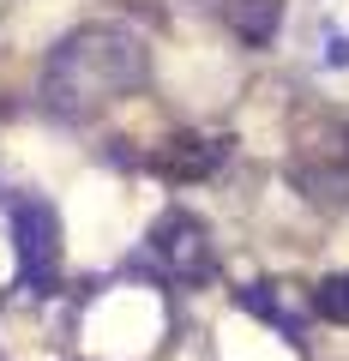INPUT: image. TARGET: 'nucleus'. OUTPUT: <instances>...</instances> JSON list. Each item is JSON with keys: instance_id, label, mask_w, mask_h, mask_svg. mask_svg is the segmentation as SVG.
I'll return each instance as SVG.
<instances>
[{"instance_id": "obj_2", "label": "nucleus", "mask_w": 349, "mask_h": 361, "mask_svg": "<svg viewBox=\"0 0 349 361\" xmlns=\"http://www.w3.org/2000/svg\"><path fill=\"white\" fill-rule=\"evenodd\" d=\"M6 217H13L18 277H25V289H42L54 277V265H61V217L37 193H6Z\"/></svg>"}, {"instance_id": "obj_1", "label": "nucleus", "mask_w": 349, "mask_h": 361, "mask_svg": "<svg viewBox=\"0 0 349 361\" xmlns=\"http://www.w3.org/2000/svg\"><path fill=\"white\" fill-rule=\"evenodd\" d=\"M145 85V42L127 25H85L49 54L42 66V103L61 121H85L115 97Z\"/></svg>"}, {"instance_id": "obj_4", "label": "nucleus", "mask_w": 349, "mask_h": 361, "mask_svg": "<svg viewBox=\"0 0 349 361\" xmlns=\"http://www.w3.org/2000/svg\"><path fill=\"white\" fill-rule=\"evenodd\" d=\"M313 307H319L325 319L349 325V277H331V283H319V295H313Z\"/></svg>"}, {"instance_id": "obj_3", "label": "nucleus", "mask_w": 349, "mask_h": 361, "mask_svg": "<svg viewBox=\"0 0 349 361\" xmlns=\"http://www.w3.org/2000/svg\"><path fill=\"white\" fill-rule=\"evenodd\" d=\"M151 265L163 271V277H175V283H193V277H205L211 271V241H205V229H199L187 211H169L163 223L151 229Z\"/></svg>"}]
</instances>
